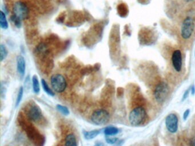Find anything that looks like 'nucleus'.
I'll return each instance as SVG.
<instances>
[{
  "label": "nucleus",
  "mask_w": 195,
  "mask_h": 146,
  "mask_svg": "<svg viewBox=\"0 0 195 146\" xmlns=\"http://www.w3.org/2000/svg\"><path fill=\"white\" fill-rule=\"evenodd\" d=\"M13 14L21 20L26 19L29 15V9L26 5L21 1L16 2L13 5Z\"/></svg>",
  "instance_id": "nucleus-5"
},
{
  "label": "nucleus",
  "mask_w": 195,
  "mask_h": 146,
  "mask_svg": "<svg viewBox=\"0 0 195 146\" xmlns=\"http://www.w3.org/2000/svg\"><path fill=\"white\" fill-rule=\"evenodd\" d=\"M189 89H188V90H186V91H185V93H184V94L183 95V100L185 99L186 98L188 97V95H189Z\"/></svg>",
  "instance_id": "nucleus-25"
},
{
  "label": "nucleus",
  "mask_w": 195,
  "mask_h": 146,
  "mask_svg": "<svg viewBox=\"0 0 195 146\" xmlns=\"http://www.w3.org/2000/svg\"><path fill=\"white\" fill-rule=\"evenodd\" d=\"M50 84L53 90L58 93L64 91L67 86L65 77L61 74H53L50 78Z\"/></svg>",
  "instance_id": "nucleus-2"
},
{
  "label": "nucleus",
  "mask_w": 195,
  "mask_h": 146,
  "mask_svg": "<svg viewBox=\"0 0 195 146\" xmlns=\"http://www.w3.org/2000/svg\"><path fill=\"white\" fill-rule=\"evenodd\" d=\"M119 133V130L113 126H109L104 129V133L106 136H114Z\"/></svg>",
  "instance_id": "nucleus-12"
},
{
  "label": "nucleus",
  "mask_w": 195,
  "mask_h": 146,
  "mask_svg": "<svg viewBox=\"0 0 195 146\" xmlns=\"http://www.w3.org/2000/svg\"><path fill=\"white\" fill-rule=\"evenodd\" d=\"M100 133V130H94L92 131H84V136L85 139L87 140H91L95 138Z\"/></svg>",
  "instance_id": "nucleus-11"
},
{
  "label": "nucleus",
  "mask_w": 195,
  "mask_h": 146,
  "mask_svg": "<svg viewBox=\"0 0 195 146\" xmlns=\"http://www.w3.org/2000/svg\"><path fill=\"white\" fill-rule=\"evenodd\" d=\"M180 5H182L183 6L195 5V0H179Z\"/></svg>",
  "instance_id": "nucleus-20"
},
{
  "label": "nucleus",
  "mask_w": 195,
  "mask_h": 146,
  "mask_svg": "<svg viewBox=\"0 0 195 146\" xmlns=\"http://www.w3.org/2000/svg\"><path fill=\"white\" fill-rule=\"evenodd\" d=\"M27 115L29 120L33 122H38L43 117L42 111L37 105L32 104L27 110Z\"/></svg>",
  "instance_id": "nucleus-6"
},
{
  "label": "nucleus",
  "mask_w": 195,
  "mask_h": 146,
  "mask_svg": "<svg viewBox=\"0 0 195 146\" xmlns=\"http://www.w3.org/2000/svg\"><path fill=\"white\" fill-rule=\"evenodd\" d=\"M190 145L191 146H195V138H194L191 140L190 141Z\"/></svg>",
  "instance_id": "nucleus-26"
},
{
  "label": "nucleus",
  "mask_w": 195,
  "mask_h": 146,
  "mask_svg": "<svg viewBox=\"0 0 195 146\" xmlns=\"http://www.w3.org/2000/svg\"><path fill=\"white\" fill-rule=\"evenodd\" d=\"M56 108L59 112H60L62 115H69V110L68 107H67L65 106H62L61 105H57L56 106Z\"/></svg>",
  "instance_id": "nucleus-18"
},
{
  "label": "nucleus",
  "mask_w": 195,
  "mask_h": 146,
  "mask_svg": "<svg viewBox=\"0 0 195 146\" xmlns=\"http://www.w3.org/2000/svg\"><path fill=\"white\" fill-rule=\"evenodd\" d=\"M191 93H192V95H194L195 93V86H193L192 87H191Z\"/></svg>",
  "instance_id": "nucleus-27"
},
{
  "label": "nucleus",
  "mask_w": 195,
  "mask_h": 146,
  "mask_svg": "<svg viewBox=\"0 0 195 146\" xmlns=\"http://www.w3.org/2000/svg\"><path fill=\"white\" fill-rule=\"evenodd\" d=\"M106 141L108 144L113 145L118 142V139L116 138H106Z\"/></svg>",
  "instance_id": "nucleus-21"
},
{
  "label": "nucleus",
  "mask_w": 195,
  "mask_h": 146,
  "mask_svg": "<svg viewBox=\"0 0 195 146\" xmlns=\"http://www.w3.org/2000/svg\"><path fill=\"white\" fill-rule=\"evenodd\" d=\"M0 26L2 29H7L8 28V23L6 20L5 13L1 11L0 13Z\"/></svg>",
  "instance_id": "nucleus-14"
},
{
  "label": "nucleus",
  "mask_w": 195,
  "mask_h": 146,
  "mask_svg": "<svg viewBox=\"0 0 195 146\" xmlns=\"http://www.w3.org/2000/svg\"><path fill=\"white\" fill-rule=\"evenodd\" d=\"M165 125L168 131L174 134L177 131L179 119L177 116L175 114H169L165 119Z\"/></svg>",
  "instance_id": "nucleus-7"
},
{
  "label": "nucleus",
  "mask_w": 195,
  "mask_h": 146,
  "mask_svg": "<svg viewBox=\"0 0 195 146\" xmlns=\"http://www.w3.org/2000/svg\"><path fill=\"white\" fill-rule=\"evenodd\" d=\"M169 93V87L165 82H161L156 86L154 90V97L159 103H162L167 97Z\"/></svg>",
  "instance_id": "nucleus-4"
},
{
  "label": "nucleus",
  "mask_w": 195,
  "mask_h": 146,
  "mask_svg": "<svg viewBox=\"0 0 195 146\" xmlns=\"http://www.w3.org/2000/svg\"><path fill=\"white\" fill-rule=\"evenodd\" d=\"M0 53H1V61L5 60L8 55V50L5 45L1 44L0 46Z\"/></svg>",
  "instance_id": "nucleus-16"
},
{
  "label": "nucleus",
  "mask_w": 195,
  "mask_h": 146,
  "mask_svg": "<svg viewBox=\"0 0 195 146\" xmlns=\"http://www.w3.org/2000/svg\"><path fill=\"white\" fill-rule=\"evenodd\" d=\"M41 84H42V86H43V88L44 91L47 94H48L49 96H52V97H53L55 95V93L50 88L49 86L48 85V84H47V82L45 79H41Z\"/></svg>",
  "instance_id": "nucleus-15"
},
{
  "label": "nucleus",
  "mask_w": 195,
  "mask_h": 146,
  "mask_svg": "<svg viewBox=\"0 0 195 146\" xmlns=\"http://www.w3.org/2000/svg\"><path fill=\"white\" fill-rule=\"evenodd\" d=\"M172 62L174 70L177 72H180L182 68V55L180 50H176L173 53Z\"/></svg>",
  "instance_id": "nucleus-8"
},
{
  "label": "nucleus",
  "mask_w": 195,
  "mask_h": 146,
  "mask_svg": "<svg viewBox=\"0 0 195 146\" xmlns=\"http://www.w3.org/2000/svg\"><path fill=\"white\" fill-rule=\"evenodd\" d=\"M11 20L13 22V23L17 27L20 28L21 26V21L22 20L20 18L17 17L16 15H15L14 14L12 15L11 17Z\"/></svg>",
  "instance_id": "nucleus-19"
},
{
  "label": "nucleus",
  "mask_w": 195,
  "mask_h": 146,
  "mask_svg": "<svg viewBox=\"0 0 195 146\" xmlns=\"http://www.w3.org/2000/svg\"><path fill=\"white\" fill-rule=\"evenodd\" d=\"M23 86L20 87V88H19L18 92V94H17V99H16V107H18L20 105V103H21L22 99L23 97Z\"/></svg>",
  "instance_id": "nucleus-17"
},
{
  "label": "nucleus",
  "mask_w": 195,
  "mask_h": 146,
  "mask_svg": "<svg viewBox=\"0 0 195 146\" xmlns=\"http://www.w3.org/2000/svg\"></svg>",
  "instance_id": "nucleus-28"
},
{
  "label": "nucleus",
  "mask_w": 195,
  "mask_h": 146,
  "mask_svg": "<svg viewBox=\"0 0 195 146\" xmlns=\"http://www.w3.org/2000/svg\"><path fill=\"white\" fill-rule=\"evenodd\" d=\"M30 78L29 76L27 77L25 81V88L26 90H29L30 88Z\"/></svg>",
  "instance_id": "nucleus-22"
},
{
  "label": "nucleus",
  "mask_w": 195,
  "mask_h": 146,
  "mask_svg": "<svg viewBox=\"0 0 195 146\" xmlns=\"http://www.w3.org/2000/svg\"><path fill=\"white\" fill-rule=\"evenodd\" d=\"M65 146H77L76 136L73 134H69L65 138Z\"/></svg>",
  "instance_id": "nucleus-10"
},
{
  "label": "nucleus",
  "mask_w": 195,
  "mask_h": 146,
  "mask_svg": "<svg viewBox=\"0 0 195 146\" xmlns=\"http://www.w3.org/2000/svg\"><path fill=\"white\" fill-rule=\"evenodd\" d=\"M17 70L19 75L23 77L26 72V62L23 56L18 55L17 57Z\"/></svg>",
  "instance_id": "nucleus-9"
},
{
  "label": "nucleus",
  "mask_w": 195,
  "mask_h": 146,
  "mask_svg": "<svg viewBox=\"0 0 195 146\" xmlns=\"http://www.w3.org/2000/svg\"><path fill=\"white\" fill-rule=\"evenodd\" d=\"M6 92V87L5 86V85L4 86L3 84L1 83V95L2 97H3L5 95V93Z\"/></svg>",
  "instance_id": "nucleus-23"
},
{
  "label": "nucleus",
  "mask_w": 195,
  "mask_h": 146,
  "mask_svg": "<svg viewBox=\"0 0 195 146\" xmlns=\"http://www.w3.org/2000/svg\"><path fill=\"white\" fill-rule=\"evenodd\" d=\"M189 114H190V110L189 109L186 110L184 112L183 119L184 120H186V119L188 118V117Z\"/></svg>",
  "instance_id": "nucleus-24"
},
{
  "label": "nucleus",
  "mask_w": 195,
  "mask_h": 146,
  "mask_svg": "<svg viewBox=\"0 0 195 146\" xmlns=\"http://www.w3.org/2000/svg\"><path fill=\"white\" fill-rule=\"evenodd\" d=\"M32 87L33 90L35 94H38L40 91V85L38 79V77L36 75H35L32 77Z\"/></svg>",
  "instance_id": "nucleus-13"
},
{
  "label": "nucleus",
  "mask_w": 195,
  "mask_h": 146,
  "mask_svg": "<svg viewBox=\"0 0 195 146\" xmlns=\"http://www.w3.org/2000/svg\"><path fill=\"white\" fill-rule=\"evenodd\" d=\"M147 112L143 107H137L132 110L129 115V121L132 126H138L145 122Z\"/></svg>",
  "instance_id": "nucleus-1"
},
{
  "label": "nucleus",
  "mask_w": 195,
  "mask_h": 146,
  "mask_svg": "<svg viewBox=\"0 0 195 146\" xmlns=\"http://www.w3.org/2000/svg\"><path fill=\"white\" fill-rule=\"evenodd\" d=\"M110 120L109 113L105 110L99 109L93 112L91 116L92 122L97 126H103Z\"/></svg>",
  "instance_id": "nucleus-3"
}]
</instances>
